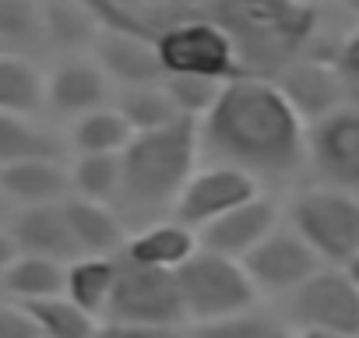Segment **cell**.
<instances>
[{
    "instance_id": "1",
    "label": "cell",
    "mask_w": 359,
    "mask_h": 338,
    "mask_svg": "<svg viewBox=\"0 0 359 338\" xmlns=\"http://www.w3.org/2000/svg\"><path fill=\"white\" fill-rule=\"evenodd\" d=\"M198 148L219 165L261 180H289L306 158V123L271 78L236 74L198 120Z\"/></svg>"
},
{
    "instance_id": "2",
    "label": "cell",
    "mask_w": 359,
    "mask_h": 338,
    "mask_svg": "<svg viewBox=\"0 0 359 338\" xmlns=\"http://www.w3.org/2000/svg\"><path fill=\"white\" fill-rule=\"evenodd\" d=\"M198 123L176 120L162 130L134 134L120 151V194L116 215L127 229L169 219L172 205L198 169Z\"/></svg>"
},
{
    "instance_id": "3",
    "label": "cell",
    "mask_w": 359,
    "mask_h": 338,
    "mask_svg": "<svg viewBox=\"0 0 359 338\" xmlns=\"http://www.w3.org/2000/svg\"><path fill=\"white\" fill-rule=\"evenodd\" d=\"M172 278H176L184 317H194L198 324L243 313L257 299V289L247 278L240 261L201 250V247L172 271Z\"/></svg>"
},
{
    "instance_id": "4",
    "label": "cell",
    "mask_w": 359,
    "mask_h": 338,
    "mask_svg": "<svg viewBox=\"0 0 359 338\" xmlns=\"http://www.w3.org/2000/svg\"><path fill=\"white\" fill-rule=\"evenodd\" d=\"M289 229L327 268H345L359 254V201L334 187L299 191L289 205Z\"/></svg>"
},
{
    "instance_id": "5",
    "label": "cell",
    "mask_w": 359,
    "mask_h": 338,
    "mask_svg": "<svg viewBox=\"0 0 359 338\" xmlns=\"http://www.w3.org/2000/svg\"><path fill=\"white\" fill-rule=\"evenodd\" d=\"M155 53H158L162 74H191V78H212V81H229L240 74L236 43L208 15L176 18L172 25H165L155 36Z\"/></svg>"
},
{
    "instance_id": "6",
    "label": "cell",
    "mask_w": 359,
    "mask_h": 338,
    "mask_svg": "<svg viewBox=\"0 0 359 338\" xmlns=\"http://www.w3.org/2000/svg\"><path fill=\"white\" fill-rule=\"evenodd\" d=\"M106 320L116 324H151V327H176L184 320L176 278L172 271L144 268L130 257H116V282L106 306Z\"/></svg>"
},
{
    "instance_id": "7",
    "label": "cell",
    "mask_w": 359,
    "mask_h": 338,
    "mask_svg": "<svg viewBox=\"0 0 359 338\" xmlns=\"http://www.w3.org/2000/svg\"><path fill=\"white\" fill-rule=\"evenodd\" d=\"M289 303L303 327L359 338V285L345 268H317L299 289L289 292Z\"/></svg>"
},
{
    "instance_id": "8",
    "label": "cell",
    "mask_w": 359,
    "mask_h": 338,
    "mask_svg": "<svg viewBox=\"0 0 359 338\" xmlns=\"http://www.w3.org/2000/svg\"><path fill=\"white\" fill-rule=\"evenodd\" d=\"M257 194H261V184L254 177L240 173V169H233V165L208 162V165H198L191 173V180L184 184V191H180L169 219H176L180 226L198 233L208 222H215L219 215L233 212L236 205H243Z\"/></svg>"
},
{
    "instance_id": "9",
    "label": "cell",
    "mask_w": 359,
    "mask_h": 338,
    "mask_svg": "<svg viewBox=\"0 0 359 338\" xmlns=\"http://www.w3.org/2000/svg\"><path fill=\"white\" fill-rule=\"evenodd\" d=\"M306 158L324 187L359 191V106H338L306 127Z\"/></svg>"
},
{
    "instance_id": "10",
    "label": "cell",
    "mask_w": 359,
    "mask_h": 338,
    "mask_svg": "<svg viewBox=\"0 0 359 338\" xmlns=\"http://www.w3.org/2000/svg\"><path fill=\"white\" fill-rule=\"evenodd\" d=\"M109 102H113V85L88 53L57 57V64L43 74V109L67 123Z\"/></svg>"
},
{
    "instance_id": "11",
    "label": "cell",
    "mask_w": 359,
    "mask_h": 338,
    "mask_svg": "<svg viewBox=\"0 0 359 338\" xmlns=\"http://www.w3.org/2000/svg\"><path fill=\"white\" fill-rule=\"evenodd\" d=\"M240 264L254 282V289H268V292H292L317 268H324L320 257L292 229H271Z\"/></svg>"
},
{
    "instance_id": "12",
    "label": "cell",
    "mask_w": 359,
    "mask_h": 338,
    "mask_svg": "<svg viewBox=\"0 0 359 338\" xmlns=\"http://www.w3.org/2000/svg\"><path fill=\"white\" fill-rule=\"evenodd\" d=\"M271 81L306 127L334 113L338 106H345V92H348L338 67L324 60H289Z\"/></svg>"
},
{
    "instance_id": "13",
    "label": "cell",
    "mask_w": 359,
    "mask_h": 338,
    "mask_svg": "<svg viewBox=\"0 0 359 338\" xmlns=\"http://www.w3.org/2000/svg\"><path fill=\"white\" fill-rule=\"evenodd\" d=\"M88 57L109 78L113 92L162 81V64H158V53H155V39H148V36H134V32H123V29H102L95 36Z\"/></svg>"
},
{
    "instance_id": "14",
    "label": "cell",
    "mask_w": 359,
    "mask_h": 338,
    "mask_svg": "<svg viewBox=\"0 0 359 338\" xmlns=\"http://www.w3.org/2000/svg\"><path fill=\"white\" fill-rule=\"evenodd\" d=\"M271 229H278V205L264 194L236 205L233 212L219 215L215 222H208L205 229H198V247L243 261Z\"/></svg>"
},
{
    "instance_id": "15",
    "label": "cell",
    "mask_w": 359,
    "mask_h": 338,
    "mask_svg": "<svg viewBox=\"0 0 359 338\" xmlns=\"http://www.w3.org/2000/svg\"><path fill=\"white\" fill-rule=\"evenodd\" d=\"M0 198L11 208L60 205L71 198L64 155H32L0 165Z\"/></svg>"
},
{
    "instance_id": "16",
    "label": "cell",
    "mask_w": 359,
    "mask_h": 338,
    "mask_svg": "<svg viewBox=\"0 0 359 338\" xmlns=\"http://www.w3.org/2000/svg\"><path fill=\"white\" fill-rule=\"evenodd\" d=\"M4 226H8L18 254L60 261V264L78 257V247H74L67 219H64V201L60 205H36V208H11Z\"/></svg>"
},
{
    "instance_id": "17",
    "label": "cell",
    "mask_w": 359,
    "mask_h": 338,
    "mask_svg": "<svg viewBox=\"0 0 359 338\" xmlns=\"http://www.w3.org/2000/svg\"><path fill=\"white\" fill-rule=\"evenodd\" d=\"M64 219L71 229V240L78 247V257H120L130 229L116 215L113 205L85 201V198H67L64 201Z\"/></svg>"
},
{
    "instance_id": "18",
    "label": "cell",
    "mask_w": 359,
    "mask_h": 338,
    "mask_svg": "<svg viewBox=\"0 0 359 338\" xmlns=\"http://www.w3.org/2000/svg\"><path fill=\"white\" fill-rule=\"evenodd\" d=\"M194 250H198V233L194 229L180 226L176 219H158V222H148L141 229H130L120 254L144 264V268L176 271Z\"/></svg>"
},
{
    "instance_id": "19",
    "label": "cell",
    "mask_w": 359,
    "mask_h": 338,
    "mask_svg": "<svg viewBox=\"0 0 359 338\" xmlns=\"http://www.w3.org/2000/svg\"><path fill=\"white\" fill-rule=\"evenodd\" d=\"M102 32L99 18L85 0H43V36L46 53L57 57H81L92 50L95 36Z\"/></svg>"
},
{
    "instance_id": "20",
    "label": "cell",
    "mask_w": 359,
    "mask_h": 338,
    "mask_svg": "<svg viewBox=\"0 0 359 338\" xmlns=\"http://www.w3.org/2000/svg\"><path fill=\"white\" fill-rule=\"evenodd\" d=\"M116 282V257H74L64 264V299L88 317H106Z\"/></svg>"
},
{
    "instance_id": "21",
    "label": "cell",
    "mask_w": 359,
    "mask_h": 338,
    "mask_svg": "<svg viewBox=\"0 0 359 338\" xmlns=\"http://www.w3.org/2000/svg\"><path fill=\"white\" fill-rule=\"evenodd\" d=\"M0 282H4V299L8 303L29 306V303H39V299L64 296V264L46 261V257L18 254L4 271H0Z\"/></svg>"
},
{
    "instance_id": "22",
    "label": "cell",
    "mask_w": 359,
    "mask_h": 338,
    "mask_svg": "<svg viewBox=\"0 0 359 338\" xmlns=\"http://www.w3.org/2000/svg\"><path fill=\"white\" fill-rule=\"evenodd\" d=\"M0 53L46 57L43 36V0H0Z\"/></svg>"
},
{
    "instance_id": "23",
    "label": "cell",
    "mask_w": 359,
    "mask_h": 338,
    "mask_svg": "<svg viewBox=\"0 0 359 338\" xmlns=\"http://www.w3.org/2000/svg\"><path fill=\"white\" fill-rule=\"evenodd\" d=\"M0 113L39 120V113H43V71L36 60L0 53Z\"/></svg>"
},
{
    "instance_id": "24",
    "label": "cell",
    "mask_w": 359,
    "mask_h": 338,
    "mask_svg": "<svg viewBox=\"0 0 359 338\" xmlns=\"http://www.w3.org/2000/svg\"><path fill=\"white\" fill-rule=\"evenodd\" d=\"M120 120L127 123L130 134H148V130H162L169 123H176V109L169 102V95L162 92V81L158 85H134V88H116L113 92V102H109Z\"/></svg>"
},
{
    "instance_id": "25",
    "label": "cell",
    "mask_w": 359,
    "mask_h": 338,
    "mask_svg": "<svg viewBox=\"0 0 359 338\" xmlns=\"http://www.w3.org/2000/svg\"><path fill=\"white\" fill-rule=\"evenodd\" d=\"M130 137L134 134L127 130V123L113 106H102L67 123V141L74 155H120Z\"/></svg>"
},
{
    "instance_id": "26",
    "label": "cell",
    "mask_w": 359,
    "mask_h": 338,
    "mask_svg": "<svg viewBox=\"0 0 359 338\" xmlns=\"http://www.w3.org/2000/svg\"><path fill=\"white\" fill-rule=\"evenodd\" d=\"M71 198L116 205L120 194V155H74L67 162Z\"/></svg>"
},
{
    "instance_id": "27",
    "label": "cell",
    "mask_w": 359,
    "mask_h": 338,
    "mask_svg": "<svg viewBox=\"0 0 359 338\" xmlns=\"http://www.w3.org/2000/svg\"><path fill=\"white\" fill-rule=\"evenodd\" d=\"M32 155H60V144L53 130H46L32 116L0 113V165L32 158Z\"/></svg>"
},
{
    "instance_id": "28",
    "label": "cell",
    "mask_w": 359,
    "mask_h": 338,
    "mask_svg": "<svg viewBox=\"0 0 359 338\" xmlns=\"http://www.w3.org/2000/svg\"><path fill=\"white\" fill-rule=\"evenodd\" d=\"M22 310L32 320L36 338H92V331H95V317H88L85 310H78L64 296L39 299V303H29Z\"/></svg>"
},
{
    "instance_id": "29",
    "label": "cell",
    "mask_w": 359,
    "mask_h": 338,
    "mask_svg": "<svg viewBox=\"0 0 359 338\" xmlns=\"http://www.w3.org/2000/svg\"><path fill=\"white\" fill-rule=\"evenodd\" d=\"M226 81H212V78H191V74H162V92L169 95L172 109L180 120L198 123L219 99Z\"/></svg>"
},
{
    "instance_id": "30",
    "label": "cell",
    "mask_w": 359,
    "mask_h": 338,
    "mask_svg": "<svg viewBox=\"0 0 359 338\" xmlns=\"http://www.w3.org/2000/svg\"><path fill=\"white\" fill-rule=\"evenodd\" d=\"M191 338H292V334L285 331V324H278L275 317H268V313L250 306L243 313L198 324Z\"/></svg>"
},
{
    "instance_id": "31",
    "label": "cell",
    "mask_w": 359,
    "mask_h": 338,
    "mask_svg": "<svg viewBox=\"0 0 359 338\" xmlns=\"http://www.w3.org/2000/svg\"><path fill=\"white\" fill-rule=\"evenodd\" d=\"M92 338H187L184 331L176 327H151V324H116V320H106V324H95Z\"/></svg>"
},
{
    "instance_id": "32",
    "label": "cell",
    "mask_w": 359,
    "mask_h": 338,
    "mask_svg": "<svg viewBox=\"0 0 359 338\" xmlns=\"http://www.w3.org/2000/svg\"><path fill=\"white\" fill-rule=\"evenodd\" d=\"M0 338H36V327L25 317V310L8 299L0 303Z\"/></svg>"
},
{
    "instance_id": "33",
    "label": "cell",
    "mask_w": 359,
    "mask_h": 338,
    "mask_svg": "<svg viewBox=\"0 0 359 338\" xmlns=\"http://www.w3.org/2000/svg\"><path fill=\"white\" fill-rule=\"evenodd\" d=\"M345 88H359V32L345 39V46L338 50V60H334Z\"/></svg>"
},
{
    "instance_id": "34",
    "label": "cell",
    "mask_w": 359,
    "mask_h": 338,
    "mask_svg": "<svg viewBox=\"0 0 359 338\" xmlns=\"http://www.w3.org/2000/svg\"><path fill=\"white\" fill-rule=\"evenodd\" d=\"M15 257H18V247H15V240H11L8 226L0 222V271H4V268H8Z\"/></svg>"
},
{
    "instance_id": "35",
    "label": "cell",
    "mask_w": 359,
    "mask_h": 338,
    "mask_svg": "<svg viewBox=\"0 0 359 338\" xmlns=\"http://www.w3.org/2000/svg\"><path fill=\"white\" fill-rule=\"evenodd\" d=\"M299 338H348V334H334V331H313V327H303Z\"/></svg>"
},
{
    "instance_id": "36",
    "label": "cell",
    "mask_w": 359,
    "mask_h": 338,
    "mask_svg": "<svg viewBox=\"0 0 359 338\" xmlns=\"http://www.w3.org/2000/svg\"><path fill=\"white\" fill-rule=\"evenodd\" d=\"M345 271H348V278H352V282L359 285V254H355V257H352V261L345 264Z\"/></svg>"
},
{
    "instance_id": "37",
    "label": "cell",
    "mask_w": 359,
    "mask_h": 338,
    "mask_svg": "<svg viewBox=\"0 0 359 338\" xmlns=\"http://www.w3.org/2000/svg\"><path fill=\"white\" fill-rule=\"evenodd\" d=\"M8 215H11V205H8L4 198H0V222H8Z\"/></svg>"
},
{
    "instance_id": "38",
    "label": "cell",
    "mask_w": 359,
    "mask_h": 338,
    "mask_svg": "<svg viewBox=\"0 0 359 338\" xmlns=\"http://www.w3.org/2000/svg\"><path fill=\"white\" fill-rule=\"evenodd\" d=\"M0 303H4V282H0Z\"/></svg>"
},
{
    "instance_id": "39",
    "label": "cell",
    "mask_w": 359,
    "mask_h": 338,
    "mask_svg": "<svg viewBox=\"0 0 359 338\" xmlns=\"http://www.w3.org/2000/svg\"><path fill=\"white\" fill-rule=\"evenodd\" d=\"M345 4H352V8H359V0H345Z\"/></svg>"
}]
</instances>
